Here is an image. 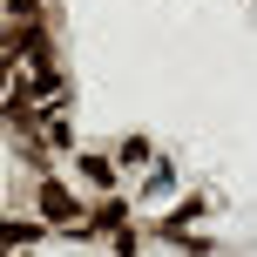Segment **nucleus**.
Listing matches in <instances>:
<instances>
[{
  "label": "nucleus",
  "instance_id": "obj_1",
  "mask_svg": "<svg viewBox=\"0 0 257 257\" xmlns=\"http://www.w3.org/2000/svg\"><path fill=\"white\" fill-rule=\"evenodd\" d=\"M41 217L48 223H75V196H68L61 183H41Z\"/></svg>",
  "mask_w": 257,
  "mask_h": 257
},
{
  "label": "nucleus",
  "instance_id": "obj_2",
  "mask_svg": "<svg viewBox=\"0 0 257 257\" xmlns=\"http://www.w3.org/2000/svg\"><path fill=\"white\" fill-rule=\"evenodd\" d=\"M7 21L14 27H41V7H34V0H7Z\"/></svg>",
  "mask_w": 257,
  "mask_h": 257
},
{
  "label": "nucleus",
  "instance_id": "obj_3",
  "mask_svg": "<svg viewBox=\"0 0 257 257\" xmlns=\"http://www.w3.org/2000/svg\"><path fill=\"white\" fill-rule=\"evenodd\" d=\"M88 230H122V203H102V210L88 217Z\"/></svg>",
  "mask_w": 257,
  "mask_h": 257
},
{
  "label": "nucleus",
  "instance_id": "obj_4",
  "mask_svg": "<svg viewBox=\"0 0 257 257\" xmlns=\"http://www.w3.org/2000/svg\"><path fill=\"white\" fill-rule=\"evenodd\" d=\"M81 176H88V183H108V176H115V169H108L102 156H81Z\"/></svg>",
  "mask_w": 257,
  "mask_h": 257
}]
</instances>
